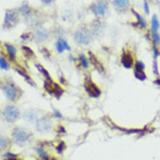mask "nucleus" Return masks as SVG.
<instances>
[{
  "mask_svg": "<svg viewBox=\"0 0 160 160\" xmlns=\"http://www.w3.org/2000/svg\"><path fill=\"white\" fill-rule=\"evenodd\" d=\"M53 112H54V117H56L58 119H63V116L61 115V112L56 110V109H53Z\"/></svg>",
  "mask_w": 160,
  "mask_h": 160,
  "instance_id": "f704fd0d",
  "label": "nucleus"
},
{
  "mask_svg": "<svg viewBox=\"0 0 160 160\" xmlns=\"http://www.w3.org/2000/svg\"><path fill=\"white\" fill-rule=\"evenodd\" d=\"M12 144H13V142H12V138L0 133V156L11 150Z\"/></svg>",
  "mask_w": 160,
  "mask_h": 160,
  "instance_id": "a211bd4d",
  "label": "nucleus"
},
{
  "mask_svg": "<svg viewBox=\"0 0 160 160\" xmlns=\"http://www.w3.org/2000/svg\"><path fill=\"white\" fill-rule=\"evenodd\" d=\"M55 1V0H41V2L45 5V6H49V5H52Z\"/></svg>",
  "mask_w": 160,
  "mask_h": 160,
  "instance_id": "c9c22d12",
  "label": "nucleus"
},
{
  "mask_svg": "<svg viewBox=\"0 0 160 160\" xmlns=\"http://www.w3.org/2000/svg\"><path fill=\"white\" fill-rule=\"evenodd\" d=\"M21 117V112L17 105L14 104H7L1 111V118L4 122L8 124H14L17 123Z\"/></svg>",
  "mask_w": 160,
  "mask_h": 160,
  "instance_id": "39448f33",
  "label": "nucleus"
},
{
  "mask_svg": "<svg viewBox=\"0 0 160 160\" xmlns=\"http://www.w3.org/2000/svg\"><path fill=\"white\" fill-rule=\"evenodd\" d=\"M151 52H152V58H153V60H158V58L160 56V48L159 47H158V46L152 45Z\"/></svg>",
  "mask_w": 160,
  "mask_h": 160,
  "instance_id": "c85d7f7f",
  "label": "nucleus"
},
{
  "mask_svg": "<svg viewBox=\"0 0 160 160\" xmlns=\"http://www.w3.org/2000/svg\"><path fill=\"white\" fill-rule=\"evenodd\" d=\"M55 49L58 53H63L64 50H70V46L63 38H58V40L55 42Z\"/></svg>",
  "mask_w": 160,
  "mask_h": 160,
  "instance_id": "6ab92c4d",
  "label": "nucleus"
},
{
  "mask_svg": "<svg viewBox=\"0 0 160 160\" xmlns=\"http://www.w3.org/2000/svg\"><path fill=\"white\" fill-rule=\"evenodd\" d=\"M77 64H78V67L82 68V69H89L90 67V60L88 58V55H85V54H80L78 56H77Z\"/></svg>",
  "mask_w": 160,
  "mask_h": 160,
  "instance_id": "412c9836",
  "label": "nucleus"
},
{
  "mask_svg": "<svg viewBox=\"0 0 160 160\" xmlns=\"http://www.w3.org/2000/svg\"><path fill=\"white\" fill-rule=\"evenodd\" d=\"M0 84H1V78H0Z\"/></svg>",
  "mask_w": 160,
  "mask_h": 160,
  "instance_id": "ea45409f",
  "label": "nucleus"
},
{
  "mask_svg": "<svg viewBox=\"0 0 160 160\" xmlns=\"http://www.w3.org/2000/svg\"><path fill=\"white\" fill-rule=\"evenodd\" d=\"M43 89H45L46 92L49 93L50 96L56 97V98H60L63 93H64V89H63L60 84L55 83L53 80L52 81L45 80V82H43Z\"/></svg>",
  "mask_w": 160,
  "mask_h": 160,
  "instance_id": "6e6552de",
  "label": "nucleus"
},
{
  "mask_svg": "<svg viewBox=\"0 0 160 160\" xmlns=\"http://www.w3.org/2000/svg\"><path fill=\"white\" fill-rule=\"evenodd\" d=\"M35 153H36V156L39 157L41 160H55L53 157L50 156V153L46 150L45 147L39 146V145L35 147Z\"/></svg>",
  "mask_w": 160,
  "mask_h": 160,
  "instance_id": "aec40b11",
  "label": "nucleus"
},
{
  "mask_svg": "<svg viewBox=\"0 0 160 160\" xmlns=\"http://www.w3.org/2000/svg\"><path fill=\"white\" fill-rule=\"evenodd\" d=\"M111 5L118 13H125L131 9V0H111Z\"/></svg>",
  "mask_w": 160,
  "mask_h": 160,
  "instance_id": "2eb2a0df",
  "label": "nucleus"
},
{
  "mask_svg": "<svg viewBox=\"0 0 160 160\" xmlns=\"http://www.w3.org/2000/svg\"><path fill=\"white\" fill-rule=\"evenodd\" d=\"M153 83H154L157 87H160V76H159V77H157L156 80L153 81Z\"/></svg>",
  "mask_w": 160,
  "mask_h": 160,
  "instance_id": "e433bc0d",
  "label": "nucleus"
},
{
  "mask_svg": "<svg viewBox=\"0 0 160 160\" xmlns=\"http://www.w3.org/2000/svg\"><path fill=\"white\" fill-rule=\"evenodd\" d=\"M35 129L40 133H48L54 129V120L53 116L49 113L42 115L35 123Z\"/></svg>",
  "mask_w": 160,
  "mask_h": 160,
  "instance_id": "423d86ee",
  "label": "nucleus"
},
{
  "mask_svg": "<svg viewBox=\"0 0 160 160\" xmlns=\"http://www.w3.org/2000/svg\"><path fill=\"white\" fill-rule=\"evenodd\" d=\"M48 38H49L48 29H46L45 27L42 26L36 27L35 29H34V32L32 33V39L35 41L36 43H42V42L48 40Z\"/></svg>",
  "mask_w": 160,
  "mask_h": 160,
  "instance_id": "4468645a",
  "label": "nucleus"
},
{
  "mask_svg": "<svg viewBox=\"0 0 160 160\" xmlns=\"http://www.w3.org/2000/svg\"><path fill=\"white\" fill-rule=\"evenodd\" d=\"M40 117H41L40 111L36 110V109H28V110H26V111L23 112L22 115V118L26 122H28V123H34V124L38 122V119Z\"/></svg>",
  "mask_w": 160,
  "mask_h": 160,
  "instance_id": "f3484780",
  "label": "nucleus"
},
{
  "mask_svg": "<svg viewBox=\"0 0 160 160\" xmlns=\"http://www.w3.org/2000/svg\"><path fill=\"white\" fill-rule=\"evenodd\" d=\"M21 49H22V52H23V55H25L27 58H34V52H33L29 47L22 46V47H21Z\"/></svg>",
  "mask_w": 160,
  "mask_h": 160,
  "instance_id": "cd10ccee",
  "label": "nucleus"
},
{
  "mask_svg": "<svg viewBox=\"0 0 160 160\" xmlns=\"http://www.w3.org/2000/svg\"><path fill=\"white\" fill-rule=\"evenodd\" d=\"M142 9H144V12H145V14H146V15H148V14H150V11H151V8H150L148 0H144V2H142Z\"/></svg>",
  "mask_w": 160,
  "mask_h": 160,
  "instance_id": "473e14b6",
  "label": "nucleus"
},
{
  "mask_svg": "<svg viewBox=\"0 0 160 160\" xmlns=\"http://www.w3.org/2000/svg\"><path fill=\"white\" fill-rule=\"evenodd\" d=\"M133 76L139 81H146L147 80V75L145 71H138L133 70Z\"/></svg>",
  "mask_w": 160,
  "mask_h": 160,
  "instance_id": "a878e982",
  "label": "nucleus"
},
{
  "mask_svg": "<svg viewBox=\"0 0 160 160\" xmlns=\"http://www.w3.org/2000/svg\"><path fill=\"white\" fill-rule=\"evenodd\" d=\"M88 58H89V60H90V64H92L93 68H95L99 74L104 75V74H105V67H104V64H103L102 61L98 58V56H96L93 53L89 52V53H88Z\"/></svg>",
  "mask_w": 160,
  "mask_h": 160,
  "instance_id": "dca6fc26",
  "label": "nucleus"
},
{
  "mask_svg": "<svg viewBox=\"0 0 160 160\" xmlns=\"http://www.w3.org/2000/svg\"><path fill=\"white\" fill-rule=\"evenodd\" d=\"M148 34L151 38L152 45L160 46V21L158 19L157 14H153L151 18V22H150V29H148Z\"/></svg>",
  "mask_w": 160,
  "mask_h": 160,
  "instance_id": "0eeeda50",
  "label": "nucleus"
},
{
  "mask_svg": "<svg viewBox=\"0 0 160 160\" xmlns=\"http://www.w3.org/2000/svg\"><path fill=\"white\" fill-rule=\"evenodd\" d=\"M0 88L2 90L4 95L11 103L18 102L20 98L22 97V90L17 83H14L11 78H4L1 80Z\"/></svg>",
  "mask_w": 160,
  "mask_h": 160,
  "instance_id": "f257e3e1",
  "label": "nucleus"
},
{
  "mask_svg": "<svg viewBox=\"0 0 160 160\" xmlns=\"http://www.w3.org/2000/svg\"><path fill=\"white\" fill-rule=\"evenodd\" d=\"M84 90L88 93V96L91 98H98L102 95V90L98 87L90 76H87L84 80Z\"/></svg>",
  "mask_w": 160,
  "mask_h": 160,
  "instance_id": "1a4fd4ad",
  "label": "nucleus"
},
{
  "mask_svg": "<svg viewBox=\"0 0 160 160\" xmlns=\"http://www.w3.org/2000/svg\"><path fill=\"white\" fill-rule=\"evenodd\" d=\"M12 142L18 146H23L33 139V133L23 126H14L11 133Z\"/></svg>",
  "mask_w": 160,
  "mask_h": 160,
  "instance_id": "f03ea898",
  "label": "nucleus"
},
{
  "mask_svg": "<svg viewBox=\"0 0 160 160\" xmlns=\"http://www.w3.org/2000/svg\"><path fill=\"white\" fill-rule=\"evenodd\" d=\"M19 19H20V14H19L18 11H15V9H7L6 14H5L4 28L5 29L13 28L19 22Z\"/></svg>",
  "mask_w": 160,
  "mask_h": 160,
  "instance_id": "9b49d317",
  "label": "nucleus"
},
{
  "mask_svg": "<svg viewBox=\"0 0 160 160\" xmlns=\"http://www.w3.org/2000/svg\"><path fill=\"white\" fill-rule=\"evenodd\" d=\"M4 47H5V50H6V55H7V58H8L11 61H15V58H17V54H18L17 48H15L13 45H9V43H5Z\"/></svg>",
  "mask_w": 160,
  "mask_h": 160,
  "instance_id": "4be33fe9",
  "label": "nucleus"
},
{
  "mask_svg": "<svg viewBox=\"0 0 160 160\" xmlns=\"http://www.w3.org/2000/svg\"><path fill=\"white\" fill-rule=\"evenodd\" d=\"M0 68L1 69H4V70H8L9 69V63L8 61L5 58V56H0Z\"/></svg>",
  "mask_w": 160,
  "mask_h": 160,
  "instance_id": "c756f323",
  "label": "nucleus"
},
{
  "mask_svg": "<svg viewBox=\"0 0 160 160\" xmlns=\"http://www.w3.org/2000/svg\"><path fill=\"white\" fill-rule=\"evenodd\" d=\"M0 118H1V110H0Z\"/></svg>",
  "mask_w": 160,
  "mask_h": 160,
  "instance_id": "58836bf2",
  "label": "nucleus"
},
{
  "mask_svg": "<svg viewBox=\"0 0 160 160\" xmlns=\"http://www.w3.org/2000/svg\"><path fill=\"white\" fill-rule=\"evenodd\" d=\"M55 131H56V133L60 134V136H63V134L67 133V130H66V128L63 126V125H58L56 126V129H55Z\"/></svg>",
  "mask_w": 160,
  "mask_h": 160,
  "instance_id": "2f4dec72",
  "label": "nucleus"
},
{
  "mask_svg": "<svg viewBox=\"0 0 160 160\" xmlns=\"http://www.w3.org/2000/svg\"><path fill=\"white\" fill-rule=\"evenodd\" d=\"M35 67H36V69L39 70V72H40L41 75L45 77V80H47V81H52V77H50V74L48 72V70L46 69L42 64H40V63H36L35 64Z\"/></svg>",
  "mask_w": 160,
  "mask_h": 160,
  "instance_id": "5701e85b",
  "label": "nucleus"
},
{
  "mask_svg": "<svg viewBox=\"0 0 160 160\" xmlns=\"http://www.w3.org/2000/svg\"><path fill=\"white\" fill-rule=\"evenodd\" d=\"M90 11L96 18L102 20V19L107 18L110 12V2H109V0H95L92 4L90 5Z\"/></svg>",
  "mask_w": 160,
  "mask_h": 160,
  "instance_id": "20e7f679",
  "label": "nucleus"
},
{
  "mask_svg": "<svg viewBox=\"0 0 160 160\" xmlns=\"http://www.w3.org/2000/svg\"><path fill=\"white\" fill-rule=\"evenodd\" d=\"M130 12H131V14H132L134 17V19H136V21H134L133 23H131V26L136 27V28L140 29V31H146L147 28H148V22H147L146 18H145L144 15H142L140 13H138L137 11L134 8H132V7L130 9Z\"/></svg>",
  "mask_w": 160,
  "mask_h": 160,
  "instance_id": "f8f14e48",
  "label": "nucleus"
},
{
  "mask_svg": "<svg viewBox=\"0 0 160 160\" xmlns=\"http://www.w3.org/2000/svg\"><path fill=\"white\" fill-rule=\"evenodd\" d=\"M5 160H22V159H20L19 157H17V158H11V159H5Z\"/></svg>",
  "mask_w": 160,
  "mask_h": 160,
  "instance_id": "4c0bfd02",
  "label": "nucleus"
},
{
  "mask_svg": "<svg viewBox=\"0 0 160 160\" xmlns=\"http://www.w3.org/2000/svg\"><path fill=\"white\" fill-rule=\"evenodd\" d=\"M134 62H136V58H134L133 52L129 48H124L123 52L120 54V63L125 69H133Z\"/></svg>",
  "mask_w": 160,
  "mask_h": 160,
  "instance_id": "9d476101",
  "label": "nucleus"
},
{
  "mask_svg": "<svg viewBox=\"0 0 160 160\" xmlns=\"http://www.w3.org/2000/svg\"><path fill=\"white\" fill-rule=\"evenodd\" d=\"M41 53L43 54V56H45V58H50V53H49V50L46 48V47H42V48H41Z\"/></svg>",
  "mask_w": 160,
  "mask_h": 160,
  "instance_id": "72a5a7b5",
  "label": "nucleus"
},
{
  "mask_svg": "<svg viewBox=\"0 0 160 160\" xmlns=\"http://www.w3.org/2000/svg\"><path fill=\"white\" fill-rule=\"evenodd\" d=\"M145 69H146V66H145V63L142 62V60H136V62H134V66H133V70L145 71Z\"/></svg>",
  "mask_w": 160,
  "mask_h": 160,
  "instance_id": "393cba45",
  "label": "nucleus"
},
{
  "mask_svg": "<svg viewBox=\"0 0 160 160\" xmlns=\"http://www.w3.org/2000/svg\"><path fill=\"white\" fill-rule=\"evenodd\" d=\"M152 71L156 77H159L160 72H159V64H158V60H153V64H152Z\"/></svg>",
  "mask_w": 160,
  "mask_h": 160,
  "instance_id": "7c9ffc66",
  "label": "nucleus"
},
{
  "mask_svg": "<svg viewBox=\"0 0 160 160\" xmlns=\"http://www.w3.org/2000/svg\"><path fill=\"white\" fill-rule=\"evenodd\" d=\"M72 39H74V41H75L77 45L88 46L91 43L93 36L89 27L83 25V26L78 27V28L72 33Z\"/></svg>",
  "mask_w": 160,
  "mask_h": 160,
  "instance_id": "7ed1b4c3",
  "label": "nucleus"
},
{
  "mask_svg": "<svg viewBox=\"0 0 160 160\" xmlns=\"http://www.w3.org/2000/svg\"><path fill=\"white\" fill-rule=\"evenodd\" d=\"M89 28L92 33L93 38H102L105 33V23L101 19H96L95 21H92Z\"/></svg>",
  "mask_w": 160,
  "mask_h": 160,
  "instance_id": "ddd939ff",
  "label": "nucleus"
},
{
  "mask_svg": "<svg viewBox=\"0 0 160 160\" xmlns=\"http://www.w3.org/2000/svg\"><path fill=\"white\" fill-rule=\"evenodd\" d=\"M18 12L20 15H25V17H27V15L31 14V6L27 4V2H23V4L20 5Z\"/></svg>",
  "mask_w": 160,
  "mask_h": 160,
  "instance_id": "b1692460",
  "label": "nucleus"
},
{
  "mask_svg": "<svg viewBox=\"0 0 160 160\" xmlns=\"http://www.w3.org/2000/svg\"><path fill=\"white\" fill-rule=\"evenodd\" d=\"M66 147H67L66 142H63V140H58V144H56V146H55V150H56V152H58V154H61V153H63V151L66 150Z\"/></svg>",
  "mask_w": 160,
  "mask_h": 160,
  "instance_id": "bb28decb",
  "label": "nucleus"
}]
</instances>
